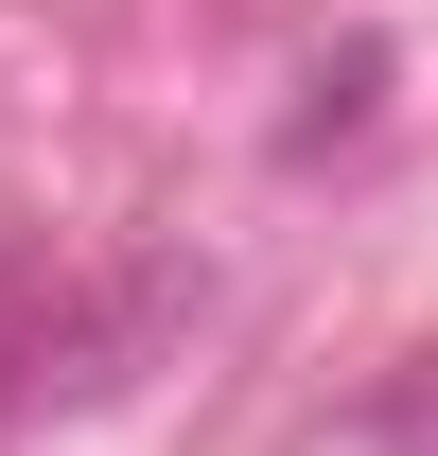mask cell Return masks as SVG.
I'll return each mask as SVG.
<instances>
[{"label": "cell", "mask_w": 438, "mask_h": 456, "mask_svg": "<svg viewBox=\"0 0 438 456\" xmlns=\"http://www.w3.org/2000/svg\"><path fill=\"white\" fill-rule=\"evenodd\" d=\"M175 316H193V264H141V281L88 298L70 334H36V387H53V403H123V387H141V351H158Z\"/></svg>", "instance_id": "6da1fadb"}, {"label": "cell", "mask_w": 438, "mask_h": 456, "mask_svg": "<svg viewBox=\"0 0 438 456\" xmlns=\"http://www.w3.org/2000/svg\"><path fill=\"white\" fill-rule=\"evenodd\" d=\"M369 106H385V36H351V53L316 70V106L280 123V159H316V141H351V123H369Z\"/></svg>", "instance_id": "7a4b0ae2"}]
</instances>
